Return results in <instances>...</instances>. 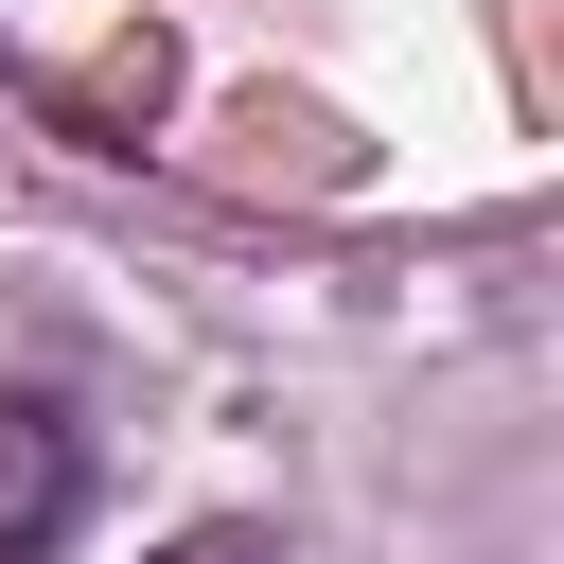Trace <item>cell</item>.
<instances>
[{"mask_svg":"<svg viewBox=\"0 0 564 564\" xmlns=\"http://www.w3.org/2000/svg\"><path fill=\"white\" fill-rule=\"evenodd\" d=\"M88 511V423L53 388H0V564H53Z\"/></svg>","mask_w":564,"mask_h":564,"instance_id":"obj_1","label":"cell"},{"mask_svg":"<svg viewBox=\"0 0 564 564\" xmlns=\"http://www.w3.org/2000/svg\"><path fill=\"white\" fill-rule=\"evenodd\" d=\"M159 88H176V53H159V35H123V53L70 88V123H159Z\"/></svg>","mask_w":564,"mask_h":564,"instance_id":"obj_2","label":"cell"},{"mask_svg":"<svg viewBox=\"0 0 564 564\" xmlns=\"http://www.w3.org/2000/svg\"><path fill=\"white\" fill-rule=\"evenodd\" d=\"M159 564H282V529H229V511H212V529H176Z\"/></svg>","mask_w":564,"mask_h":564,"instance_id":"obj_3","label":"cell"}]
</instances>
